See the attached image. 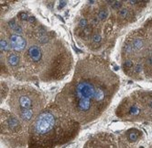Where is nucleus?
Instances as JSON below:
<instances>
[{"mask_svg": "<svg viewBox=\"0 0 152 148\" xmlns=\"http://www.w3.org/2000/svg\"><path fill=\"white\" fill-rule=\"evenodd\" d=\"M119 76L109 61L88 55L74 67L72 78L56 95L54 102L81 125L99 119L119 89Z\"/></svg>", "mask_w": 152, "mask_h": 148, "instance_id": "f257e3e1", "label": "nucleus"}, {"mask_svg": "<svg viewBox=\"0 0 152 148\" xmlns=\"http://www.w3.org/2000/svg\"><path fill=\"white\" fill-rule=\"evenodd\" d=\"M28 47L22 55L23 81L64 80L75 67L67 44L42 23L25 33Z\"/></svg>", "mask_w": 152, "mask_h": 148, "instance_id": "f03ea898", "label": "nucleus"}, {"mask_svg": "<svg viewBox=\"0 0 152 148\" xmlns=\"http://www.w3.org/2000/svg\"><path fill=\"white\" fill-rule=\"evenodd\" d=\"M81 124L54 102L46 107L29 126L27 148H59L78 136Z\"/></svg>", "mask_w": 152, "mask_h": 148, "instance_id": "7ed1b4c3", "label": "nucleus"}, {"mask_svg": "<svg viewBox=\"0 0 152 148\" xmlns=\"http://www.w3.org/2000/svg\"><path fill=\"white\" fill-rule=\"evenodd\" d=\"M8 106L12 114L27 127L32 124L37 116L46 107L45 94L29 85H16L8 96Z\"/></svg>", "mask_w": 152, "mask_h": 148, "instance_id": "20e7f679", "label": "nucleus"}, {"mask_svg": "<svg viewBox=\"0 0 152 148\" xmlns=\"http://www.w3.org/2000/svg\"><path fill=\"white\" fill-rule=\"evenodd\" d=\"M152 48V23L129 32L122 45L121 57L124 60H133L142 62Z\"/></svg>", "mask_w": 152, "mask_h": 148, "instance_id": "39448f33", "label": "nucleus"}, {"mask_svg": "<svg viewBox=\"0 0 152 148\" xmlns=\"http://www.w3.org/2000/svg\"><path fill=\"white\" fill-rule=\"evenodd\" d=\"M28 129L11 111L1 109V139L12 148L27 147Z\"/></svg>", "mask_w": 152, "mask_h": 148, "instance_id": "423d86ee", "label": "nucleus"}, {"mask_svg": "<svg viewBox=\"0 0 152 148\" xmlns=\"http://www.w3.org/2000/svg\"><path fill=\"white\" fill-rule=\"evenodd\" d=\"M116 115L124 121L148 120L147 114L135 92H132L119 103L116 109Z\"/></svg>", "mask_w": 152, "mask_h": 148, "instance_id": "0eeeda50", "label": "nucleus"}, {"mask_svg": "<svg viewBox=\"0 0 152 148\" xmlns=\"http://www.w3.org/2000/svg\"><path fill=\"white\" fill-rule=\"evenodd\" d=\"M83 148H117L114 137L110 133H101L91 137Z\"/></svg>", "mask_w": 152, "mask_h": 148, "instance_id": "6e6552de", "label": "nucleus"}, {"mask_svg": "<svg viewBox=\"0 0 152 148\" xmlns=\"http://www.w3.org/2000/svg\"><path fill=\"white\" fill-rule=\"evenodd\" d=\"M137 13L126 4L114 13L116 24L117 27L122 28L129 23H134L137 20Z\"/></svg>", "mask_w": 152, "mask_h": 148, "instance_id": "1a4fd4ad", "label": "nucleus"}, {"mask_svg": "<svg viewBox=\"0 0 152 148\" xmlns=\"http://www.w3.org/2000/svg\"><path fill=\"white\" fill-rule=\"evenodd\" d=\"M1 31L4 32L7 35L11 46H12V51L15 53H18L19 55H23V52L26 50V49L28 47L27 38L22 35H18L10 32L3 25H1Z\"/></svg>", "mask_w": 152, "mask_h": 148, "instance_id": "9d476101", "label": "nucleus"}, {"mask_svg": "<svg viewBox=\"0 0 152 148\" xmlns=\"http://www.w3.org/2000/svg\"><path fill=\"white\" fill-rule=\"evenodd\" d=\"M136 93L137 98L147 114L148 120H152V91L151 90H137Z\"/></svg>", "mask_w": 152, "mask_h": 148, "instance_id": "9b49d317", "label": "nucleus"}, {"mask_svg": "<svg viewBox=\"0 0 152 148\" xmlns=\"http://www.w3.org/2000/svg\"><path fill=\"white\" fill-rule=\"evenodd\" d=\"M142 63L143 67L144 77L148 79H152V48L143 58Z\"/></svg>", "mask_w": 152, "mask_h": 148, "instance_id": "f8f14e48", "label": "nucleus"}, {"mask_svg": "<svg viewBox=\"0 0 152 148\" xmlns=\"http://www.w3.org/2000/svg\"><path fill=\"white\" fill-rule=\"evenodd\" d=\"M0 51H1V57H5L8 54L12 52V46L8 39V36L3 31H1V37H0Z\"/></svg>", "mask_w": 152, "mask_h": 148, "instance_id": "ddd939ff", "label": "nucleus"}, {"mask_svg": "<svg viewBox=\"0 0 152 148\" xmlns=\"http://www.w3.org/2000/svg\"><path fill=\"white\" fill-rule=\"evenodd\" d=\"M142 135V133L140 130L136 129V128H131L125 133V139H126L127 142L134 144V143L138 142Z\"/></svg>", "mask_w": 152, "mask_h": 148, "instance_id": "4468645a", "label": "nucleus"}, {"mask_svg": "<svg viewBox=\"0 0 152 148\" xmlns=\"http://www.w3.org/2000/svg\"><path fill=\"white\" fill-rule=\"evenodd\" d=\"M148 1H127V4L129 5L135 12L137 13L139 11H142L148 4Z\"/></svg>", "mask_w": 152, "mask_h": 148, "instance_id": "2eb2a0df", "label": "nucleus"}, {"mask_svg": "<svg viewBox=\"0 0 152 148\" xmlns=\"http://www.w3.org/2000/svg\"><path fill=\"white\" fill-rule=\"evenodd\" d=\"M89 25H90V22H89L88 18H86L84 17H81L77 23L76 28H75V33L81 31L83 29H85L86 27H88Z\"/></svg>", "mask_w": 152, "mask_h": 148, "instance_id": "dca6fc26", "label": "nucleus"}, {"mask_svg": "<svg viewBox=\"0 0 152 148\" xmlns=\"http://www.w3.org/2000/svg\"><path fill=\"white\" fill-rule=\"evenodd\" d=\"M10 91L11 90H9L7 83L2 81H1V103L4 102V101L6 98H8V96L10 94Z\"/></svg>", "mask_w": 152, "mask_h": 148, "instance_id": "f3484780", "label": "nucleus"}, {"mask_svg": "<svg viewBox=\"0 0 152 148\" xmlns=\"http://www.w3.org/2000/svg\"><path fill=\"white\" fill-rule=\"evenodd\" d=\"M30 14L28 12H24V11H22V12H18V15L16 16V17L18 18V20L21 23H26L28 20H29V17H30Z\"/></svg>", "mask_w": 152, "mask_h": 148, "instance_id": "a211bd4d", "label": "nucleus"}]
</instances>
